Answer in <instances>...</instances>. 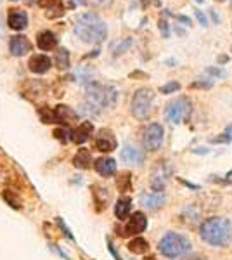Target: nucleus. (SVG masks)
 I'll list each match as a JSON object with an SVG mask.
<instances>
[{"label":"nucleus","mask_w":232,"mask_h":260,"mask_svg":"<svg viewBox=\"0 0 232 260\" xmlns=\"http://www.w3.org/2000/svg\"><path fill=\"white\" fill-rule=\"evenodd\" d=\"M92 2H96L97 5H107L111 2V0H92Z\"/></svg>","instance_id":"40"},{"label":"nucleus","mask_w":232,"mask_h":260,"mask_svg":"<svg viewBox=\"0 0 232 260\" xmlns=\"http://www.w3.org/2000/svg\"><path fill=\"white\" fill-rule=\"evenodd\" d=\"M106 241H107V250H109V252H111V255H113V257H114V259H116V260H123V259H122V255H120V253L116 252V248H114L113 241H111L109 238H107Z\"/></svg>","instance_id":"33"},{"label":"nucleus","mask_w":232,"mask_h":260,"mask_svg":"<svg viewBox=\"0 0 232 260\" xmlns=\"http://www.w3.org/2000/svg\"><path fill=\"white\" fill-rule=\"evenodd\" d=\"M94 144H96L97 151H100V153H111V151H114V149H116V146H118V141H116V137H114V134L111 132L109 129H100L99 132H97Z\"/></svg>","instance_id":"9"},{"label":"nucleus","mask_w":232,"mask_h":260,"mask_svg":"<svg viewBox=\"0 0 232 260\" xmlns=\"http://www.w3.org/2000/svg\"><path fill=\"white\" fill-rule=\"evenodd\" d=\"M171 165L166 162H160L156 166H154L153 173H151V188L156 193H161L166 186L168 179L171 177Z\"/></svg>","instance_id":"8"},{"label":"nucleus","mask_w":232,"mask_h":260,"mask_svg":"<svg viewBox=\"0 0 232 260\" xmlns=\"http://www.w3.org/2000/svg\"><path fill=\"white\" fill-rule=\"evenodd\" d=\"M140 205L144 206L146 210H149V212H154V210L161 208V206L166 203V196L163 195V193H142L139 198Z\"/></svg>","instance_id":"14"},{"label":"nucleus","mask_w":232,"mask_h":260,"mask_svg":"<svg viewBox=\"0 0 232 260\" xmlns=\"http://www.w3.org/2000/svg\"><path fill=\"white\" fill-rule=\"evenodd\" d=\"M196 18H198V21H199V25H201V26H208V19H206V16H204L201 11H196Z\"/></svg>","instance_id":"36"},{"label":"nucleus","mask_w":232,"mask_h":260,"mask_svg":"<svg viewBox=\"0 0 232 260\" xmlns=\"http://www.w3.org/2000/svg\"><path fill=\"white\" fill-rule=\"evenodd\" d=\"M65 14V7H63V0H49L45 5V16L47 18H59Z\"/></svg>","instance_id":"24"},{"label":"nucleus","mask_w":232,"mask_h":260,"mask_svg":"<svg viewBox=\"0 0 232 260\" xmlns=\"http://www.w3.org/2000/svg\"><path fill=\"white\" fill-rule=\"evenodd\" d=\"M12 2H16V0H12Z\"/></svg>","instance_id":"45"},{"label":"nucleus","mask_w":232,"mask_h":260,"mask_svg":"<svg viewBox=\"0 0 232 260\" xmlns=\"http://www.w3.org/2000/svg\"><path fill=\"white\" fill-rule=\"evenodd\" d=\"M118 101V91L114 87L102 85V83L92 82L87 87V94L83 99V108L85 113L97 116L102 109L111 108Z\"/></svg>","instance_id":"1"},{"label":"nucleus","mask_w":232,"mask_h":260,"mask_svg":"<svg viewBox=\"0 0 232 260\" xmlns=\"http://www.w3.org/2000/svg\"><path fill=\"white\" fill-rule=\"evenodd\" d=\"M94 168L102 177H113L116 173V162L109 156H100L94 162Z\"/></svg>","instance_id":"16"},{"label":"nucleus","mask_w":232,"mask_h":260,"mask_svg":"<svg viewBox=\"0 0 232 260\" xmlns=\"http://www.w3.org/2000/svg\"><path fill=\"white\" fill-rule=\"evenodd\" d=\"M160 30L163 32L165 36H168V26H166V23L165 21H160Z\"/></svg>","instance_id":"37"},{"label":"nucleus","mask_w":232,"mask_h":260,"mask_svg":"<svg viewBox=\"0 0 232 260\" xmlns=\"http://www.w3.org/2000/svg\"><path fill=\"white\" fill-rule=\"evenodd\" d=\"M130 45H132V40H130V38H127L125 42L122 43V45H118V47L114 49V56H116V54H122V52H125L127 49L130 47Z\"/></svg>","instance_id":"32"},{"label":"nucleus","mask_w":232,"mask_h":260,"mask_svg":"<svg viewBox=\"0 0 232 260\" xmlns=\"http://www.w3.org/2000/svg\"><path fill=\"white\" fill-rule=\"evenodd\" d=\"M68 135H69V132L66 129H56L54 130V137H56L57 141H61L63 144H66V142L71 139V137H68Z\"/></svg>","instance_id":"29"},{"label":"nucleus","mask_w":232,"mask_h":260,"mask_svg":"<svg viewBox=\"0 0 232 260\" xmlns=\"http://www.w3.org/2000/svg\"><path fill=\"white\" fill-rule=\"evenodd\" d=\"M146 260H158V259H156V257H153V255H151V257H147Z\"/></svg>","instance_id":"43"},{"label":"nucleus","mask_w":232,"mask_h":260,"mask_svg":"<svg viewBox=\"0 0 232 260\" xmlns=\"http://www.w3.org/2000/svg\"><path fill=\"white\" fill-rule=\"evenodd\" d=\"M218 61H220L222 65H224V63H227V61H229V58H227V56H220V58H218Z\"/></svg>","instance_id":"41"},{"label":"nucleus","mask_w":232,"mask_h":260,"mask_svg":"<svg viewBox=\"0 0 232 260\" xmlns=\"http://www.w3.org/2000/svg\"><path fill=\"white\" fill-rule=\"evenodd\" d=\"M177 19H179V21H182V23H186V25H191V19L186 18V16H177Z\"/></svg>","instance_id":"39"},{"label":"nucleus","mask_w":232,"mask_h":260,"mask_svg":"<svg viewBox=\"0 0 232 260\" xmlns=\"http://www.w3.org/2000/svg\"><path fill=\"white\" fill-rule=\"evenodd\" d=\"M191 87H194V89H211L213 83L211 82H194Z\"/></svg>","instance_id":"34"},{"label":"nucleus","mask_w":232,"mask_h":260,"mask_svg":"<svg viewBox=\"0 0 232 260\" xmlns=\"http://www.w3.org/2000/svg\"><path fill=\"white\" fill-rule=\"evenodd\" d=\"M127 248H129L132 253H135V255H144V253L149 250V243H147V239L137 236V238L130 239V243L127 245Z\"/></svg>","instance_id":"23"},{"label":"nucleus","mask_w":232,"mask_h":260,"mask_svg":"<svg viewBox=\"0 0 232 260\" xmlns=\"http://www.w3.org/2000/svg\"><path fill=\"white\" fill-rule=\"evenodd\" d=\"M73 165H75L76 168H80V170L90 168V166L94 165V162H92V155H90L89 149H85V148L78 149V153H76L75 158H73Z\"/></svg>","instance_id":"21"},{"label":"nucleus","mask_w":232,"mask_h":260,"mask_svg":"<svg viewBox=\"0 0 232 260\" xmlns=\"http://www.w3.org/2000/svg\"><path fill=\"white\" fill-rule=\"evenodd\" d=\"M196 2H204V0H196Z\"/></svg>","instance_id":"44"},{"label":"nucleus","mask_w":232,"mask_h":260,"mask_svg":"<svg viewBox=\"0 0 232 260\" xmlns=\"http://www.w3.org/2000/svg\"><path fill=\"white\" fill-rule=\"evenodd\" d=\"M36 45H38V49L43 52L52 51V49H56V45H57L56 35H54L50 30H43V32H40L38 35H36Z\"/></svg>","instance_id":"19"},{"label":"nucleus","mask_w":232,"mask_h":260,"mask_svg":"<svg viewBox=\"0 0 232 260\" xmlns=\"http://www.w3.org/2000/svg\"><path fill=\"white\" fill-rule=\"evenodd\" d=\"M163 139H165L163 125H161V123H151V125H147V129L144 130L142 144L149 153H154L161 148Z\"/></svg>","instance_id":"7"},{"label":"nucleus","mask_w":232,"mask_h":260,"mask_svg":"<svg viewBox=\"0 0 232 260\" xmlns=\"http://www.w3.org/2000/svg\"><path fill=\"white\" fill-rule=\"evenodd\" d=\"M225 134L232 135V125H229V127H227V129H225Z\"/></svg>","instance_id":"42"},{"label":"nucleus","mask_w":232,"mask_h":260,"mask_svg":"<svg viewBox=\"0 0 232 260\" xmlns=\"http://www.w3.org/2000/svg\"><path fill=\"white\" fill-rule=\"evenodd\" d=\"M211 144H229V142H232V135L229 134H222L218 135V137H211Z\"/></svg>","instance_id":"31"},{"label":"nucleus","mask_w":232,"mask_h":260,"mask_svg":"<svg viewBox=\"0 0 232 260\" xmlns=\"http://www.w3.org/2000/svg\"><path fill=\"white\" fill-rule=\"evenodd\" d=\"M191 115V101L187 98H179L166 106L165 116L170 123H182Z\"/></svg>","instance_id":"6"},{"label":"nucleus","mask_w":232,"mask_h":260,"mask_svg":"<svg viewBox=\"0 0 232 260\" xmlns=\"http://www.w3.org/2000/svg\"><path fill=\"white\" fill-rule=\"evenodd\" d=\"M153 101H154V92L151 89H139L132 98V115L137 120H147L153 113Z\"/></svg>","instance_id":"5"},{"label":"nucleus","mask_w":232,"mask_h":260,"mask_svg":"<svg viewBox=\"0 0 232 260\" xmlns=\"http://www.w3.org/2000/svg\"><path fill=\"white\" fill-rule=\"evenodd\" d=\"M56 224H57V226H59V229H61V231H63V234H65V236H66V238H68V239H69V241L76 243L75 236H73V234H71V231H69V228H68V226H66V222H65V221H63L61 217H56Z\"/></svg>","instance_id":"27"},{"label":"nucleus","mask_w":232,"mask_h":260,"mask_svg":"<svg viewBox=\"0 0 232 260\" xmlns=\"http://www.w3.org/2000/svg\"><path fill=\"white\" fill-rule=\"evenodd\" d=\"M56 66L59 69H68L69 66H71V63H69V52H68V49H65V47H61L59 51H57V54H56Z\"/></svg>","instance_id":"25"},{"label":"nucleus","mask_w":232,"mask_h":260,"mask_svg":"<svg viewBox=\"0 0 232 260\" xmlns=\"http://www.w3.org/2000/svg\"><path fill=\"white\" fill-rule=\"evenodd\" d=\"M179 182L180 184H184L186 188H189V189H193V191H199V186L198 184H193V182H189V181H184V179H179Z\"/></svg>","instance_id":"35"},{"label":"nucleus","mask_w":232,"mask_h":260,"mask_svg":"<svg viewBox=\"0 0 232 260\" xmlns=\"http://www.w3.org/2000/svg\"><path fill=\"white\" fill-rule=\"evenodd\" d=\"M94 134V125L92 122H82L75 130L71 132V141L76 142V144H83L87 142Z\"/></svg>","instance_id":"18"},{"label":"nucleus","mask_w":232,"mask_h":260,"mask_svg":"<svg viewBox=\"0 0 232 260\" xmlns=\"http://www.w3.org/2000/svg\"><path fill=\"white\" fill-rule=\"evenodd\" d=\"M147 229V217L144 215V212H133L130 215V221L125 226V236H137L140 232H144Z\"/></svg>","instance_id":"11"},{"label":"nucleus","mask_w":232,"mask_h":260,"mask_svg":"<svg viewBox=\"0 0 232 260\" xmlns=\"http://www.w3.org/2000/svg\"><path fill=\"white\" fill-rule=\"evenodd\" d=\"M191 241L187 236L179 234V232H166V234L161 238L158 250L163 257L170 260H177L186 257L191 252Z\"/></svg>","instance_id":"4"},{"label":"nucleus","mask_w":232,"mask_h":260,"mask_svg":"<svg viewBox=\"0 0 232 260\" xmlns=\"http://www.w3.org/2000/svg\"><path fill=\"white\" fill-rule=\"evenodd\" d=\"M130 212H132V199L127 198V196L120 198L116 201V205H114V215H116V219L125 221L127 217L130 215Z\"/></svg>","instance_id":"22"},{"label":"nucleus","mask_w":232,"mask_h":260,"mask_svg":"<svg viewBox=\"0 0 232 260\" xmlns=\"http://www.w3.org/2000/svg\"><path fill=\"white\" fill-rule=\"evenodd\" d=\"M7 25L11 30H16V32H23V30L28 26V14L21 9H11L7 16Z\"/></svg>","instance_id":"17"},{"label":"nucleus","mask_w":232,"mask_h":260,"mask_svg":"<svg viewBox=\"0 0 232 260\" xmlns=\"http://www.w3.org/2000/svg\"><path fill=\"white\" fill-rule=\"evenodd\" d=\"M206 73L211 76H217V78H225L227 76V73H225V69L222 68H213V66H208L206 68Z\"/></svg>","instance_id":"30"},{"label":"nucleus","mask_w":232,"mask_h":260,"mask_svg":"<svg viewBox=\"0 0 232 260\" xmlns=\"http://www.w3.org/2000/svg\"><path fill=\"white\" fill-rule=\"evenodd\" d=\"M78 120V113L71 109L66 104H57L52 108V123H59V125H69V123Z\"/></svg>","instance_id":"10"},{"label":"nucleus","mask_w":232,"mask_h":260,"mask_svg":"<svg viewBox=\"0 0 232 260\" xmlns=\"http://www.w3.org/2000/svg\"><path fill=\"white\" fill-rule=\"evenodd\" d=\"M193 153L194 155H206L208 149L206 148H196V149H193Z\"/></svg>","instance_id":"38"},{"label":"nucleus","mask_w":232,"mask_h":260,"mask_svg":"<svg viewBox=\"0 0 232 260\" xmlns=\"http://www.w3.org/2000/svg\"><path fill=\"white\" fill-rule=\"evenodd\" d=\"M120 158H122L125 163H130V165H140V163H144L146 155H144L142 149H139L137 146L127 142V144L122 148V151H120Z\"/></svg>","instance_id":"13"},{"label":"nucleus","mask_w":232,"mask_h":260,"mask_svg":"<svg viewBox=\"0 0 232 260\" xmlns=\"http://www.w3.org/2000/svg\"><path fill=\"white\" fill-rule=\"evenodd\" d=\"M28 68H30V71L35 73V75H43V73H47L52 68V59L45 54H35L30 58Z\"/></svg>","instance_id":"15"},{"label":"nucleus","mask_w":232,"mask_h":260,"mask_svg":"<svg viewBox=\"0 0 232 260\" xmlns=\"http://www.w3.org/2000/svg\"><path fill=\"white\" fill-rule=\"evenodd\" d=\"M201 239L210 246H227L232 239V222L227 217H210L201 222Z\"/></svg>","instance_id":"2"},{"label":"nucleus","mask_w":232,"mask_h":260,"mask_svg":"<svg viewBox=\"0 0 232 260\" xmlns=\"http://www.w3.org/2000/svg\"><path fill=\"white\" fill-rule=\"evenodd\" d=\"M180 89V83L179 82H170L166 83V85H163L160 89L161 94H173V92H177Z\"/></svg>","instance_id":"28"},{"label":"nucleus","mask_w":232,"mask_h":260,"mask_svg":"<svg viewBox=\"0 0 232 260\" xmlns=\"http://www.w3.org/2000/svg\"><path fill=\"white\" fill-rule=\"evenodd\" d=\"M75 35L85 43H102L107 36V26L94 12H83L75 19Z\"/></svg>","instance_id":"3"},{"label":"nucleus","mask_w":232,"mask_h":260,"mask_svg":"<svg viewBox=\"0 0 232 260\" xmlns=\"http://www.w3.org/2000/svg\"><path fill=\"white\" fill-rule=\"evenodd\" d=\"M32 42H30L28 36L25 35H16L11 38V42H9V51H11L12 56H16V58H21V56H26L30 51H32Z\"/></svg>","instance_id":"12"},{"label":"nucleus","mask_w":232,"mask_h":260,"mask_svg":"<svg viewBox=\"0 0 232 260\" xmlns=\"http://www.w3.org/2000/svg\"><path fill=\"white\" fill-rule=\"evenodd\" d=\"M116 188H118L122 193L132 191V173L130 172L122 173V175L116 179Z\"/></svg>","instance_id":"26"},{"label":"nucleus","mask_w":232,"mask_h":260,"mask_svg":"<svg viewBox=\"0 0 232 260\" xmlns=\"http://www.w3.org/2000/svg\"><path fill=\"white\" fill-rule=\"evenodd\" d=\"M92 198H94V203H96L97 212H100V210L106 208L107 203H109V193H107V189L102 188V186L94 184L92 186Z\"/></svg>","instance_id":"20"}]
</instances>
